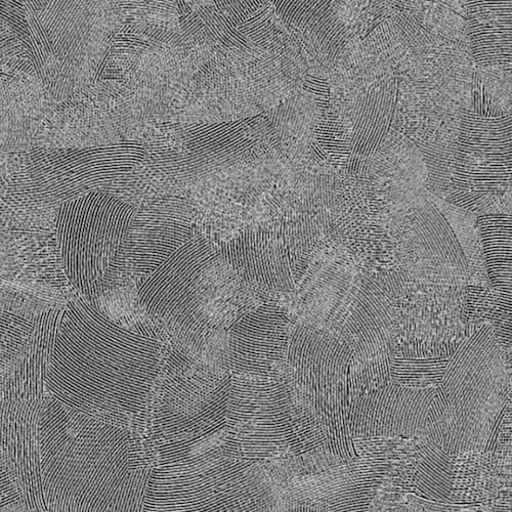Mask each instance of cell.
I'll list each match as a JSON object with an SVG mask.
<instances>
[{"label": "cell", "mask_w": 512, "mask_h": 512, "mask_svg": "<svg viewBox=\"0 0 512 512\" xmlns=\"http://www.w3.org/2000/svg\"><path fill=\"white\" fill-rule=\"evenodd\" d=\"M152 325L113 321L84 297L64 308L46 372L52 397L78 412L119 423L145 411L159 378L163 345Z\"/></svg>", "instance_id": "1"}, {"label": "cell", "mask_w": 512, "mask_h": 512, "mask_svg": "<svg viewBox=\"0 0 512 512\" xmlns=\"http://www.w3.org/2000/svg\"><path fill=\"white\" fill-rule=\"evenodd\" d=\"M313 242L309 229L282 225L246 231L220 250L240 279L271 290L291 291L307 272Z\"/></svg>", "instance_id": "5"}, {"label": "cell", "mask_w": 512, "mask_h": 512, "mask_svg": "<svg viewBox=\"0 0 512 512\" xmlns=\"http://www.w3.org/2000/svg\"><path fill=\"white\" fill-rule=\"evenodd\" d=\"M46 511H142L152 467L138 461L130 432L54 397L38 423Z\"/></svg>", "instance_id": "2"}, {"label": "cell", "mask_w": 512, "mask_h": 512, "mask_svg": "<svg viewBox=\"0 0 512 512\" xmlns=\"http://www.w3.org/2000/svg\"><path fill=\"white\" fill-rule=\"evenodd\" d=\"M138 209L92 192L61 205L56 240L65 275L76 291L97 305Z\"/></svg>", "instance_id": "4"}, {"label": "cell", "mask_w": 512, "mask_h": 512, "mask_svg": "<svg viewBox=\"0 0 512 512\" xmlns=\"http://www.w3.org/2000/svg\"><path fill=\"white\" fill-rule=\"evenodd\" d=\"M191 238L192 229L186 218L167 216L161 211L157 215L154 210L142 220L137 213L109 271L105 294L131 278L140 284Z\"/></svg>", "instance_id": "6"}, {"label": "cell", "mask_w": 512, "mask_h": 512, "mask_svg": "<svg viewBox=\"0 0 512 512\" xmlns=\"http://www.w3.org/2000/svg\"><path fill=\"white\" fill-rule=\"evenodd\" d=\"M239 280L220 248L196 239L140 282L138 300L182 352L217 360L225 357L228 329L240 317Z\"/></svg>", "instance_id": "3"}, {"label": "cell", "mask_w": 512, "mask_h": 512, "mask_svg": "<svg viewBox=\"0 0 512 512\" xmlns=\"http://www.w3.org/2000/svg\"><path fill=\"white\" fill-rule=\"evenodd\" d=\"M288 320L273 305L241 315L228 329L226 363L236 374L266 375L287 360Z\"/></svg>", "instance_id": "7"}, {"label": "cell", "mask_w": 512, "mask_h": 512, "mask_svg": "<svg viewBox=\"0 0 512 512\" xmlns=\"http://www.w3.org/2000/svg\"><path fill=\"white\" fill-rule=\"evenodd\" d=\"M476 217L487 277L495 290L511 295V215L487 213Z\"/></svg>", "instance_id": "8"}]
</instances>
